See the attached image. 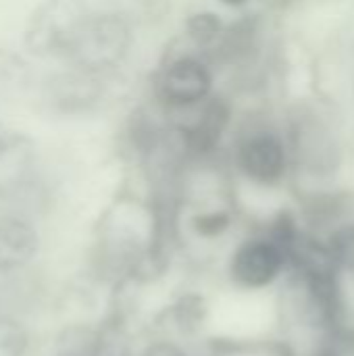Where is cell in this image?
Here are the masks:
<instances>
[{
    "mask_svg": "<svg viewBox=\"0 0 354 356\" xmlns=\"http://www.w3.org/2000/svg\"><path fill=\"white\" fill-rule=\"evenodd\" d=\"M328 252L334 261V265L354 269V223L340 227L328 244Z\"/></svg>",
    "mask_w": 354,
    "mask_h": 356,
    "instance_id": "cell-17",
    "label": "cell"
},
{
    "mask_svg": "<svg viewBox=\"0 0 354 356\" xmlns=\"http://www.w3.org/2000/svg\"><path fill=\"white\" fill-rule=\"evenodd\" d=\"M40 250V234L23 215H0V273H17L33 263Z\"/></svg>",
    "mask_w": 354,
    "mask_h": 356,
    "instance_id": "cell-10",
    "label": "cell"
},
{
    "mask_svg": "<svg viewBox=\"0 0 354 356\" xmlns=\"http://www.w3.org/2000/svg\"><path fill=\"white\" fill-rule=\"evenodd\" d=\"M106 79L75 67L63 69L33 81L38 104L54 117H83L96 111L106 96Z\"/></svg>",
    "mask_w": 354,
    "mask_h": 356,
    "instance_id": "cell-4",
    "label": "cell"
},
{
    "mask_svg": "<svg viewBox=\"0 0 354 356\" xmlns=\"http://www.w3.org/2000/svg\"><path fill=\"white\" fill-rule=\"evenodd\" d=\"M238 171L259 186H277L290 165L286 140L269 127H252L240 134L234 150Z\"/></svg>",
    "mask_w": 354,
    "mask_h": 356,
    "instance_id": "cell-6",
    "label": "cell"
},
{
    "mask_svg": "<svg viewBox=\"0 0 354 356\" xmlns=\"http://www.w3.org/2000/svg\"><path fill=\"white\" fill-rule=\"evenodd\" d=\"M223 6H227V8H242V6H246L248 4V0H219Z\"/></svg>",
    "mask_w": 354,
    "mask_h": 356,
    "instance_id": "cell-19",
    "label": "cell"
},
{
    "mask_svg": "<svg viewBox=\"0 0 354 356\" xmlns=\"http://www.w3.org/2000/svg\"><path fill=\"white\" fill-rule=\"evenodd\" d=\"M4 129H6V127H4V123H2V121H0V134H2V131H4Z\"/></svg>",
    "mask_w": 354,
    "mask_h": 356,
    "instance_id": "cell-21",
    "label": "cell"
},
{
    "mask_svg": "<svg viewBox=\"0 0 354 356\" xmlns=\"http://www.w3.org/2000/svg\"><path fill=\"white\" fill-rule=\"evenodd\" d=\"M140 356H192L179 342H173L169 338L152 340Z\"/></svg>",
    "mask_w": 354,
    "mask_h": 356,
    "instance_id": "cell-18",
    "label": "cell"
},
{
    "mask_svg": "<svg viewBox=\"0 0 354 356\" xmlns=\"http://www.w3.org/2000/svg\"><path fill=\"white\" fill-rule=\"evenodd\" d=\"M232 102L221 94H211L204 102L184 115L171 117L169 127L184 159L202 161L217 152L232 125Z\"/></svg>",
    "mask_w": 354,
    "mask_h": 356,
    "instance_id": "cell-5",
    "label": "cell"
},
{
    "mask_svg": "<svg viewBox=\"0 0 354 356\" xmlns=\"http://www.w3.org/2000/svg\"><path fill=\"white\" fill-rule=\"evenodd\" d=\"M38 171L35 144L23 131L0 134V200H15L27 194Z\"/></svg>",
    "mask_w": 354,
    "mask_h": 356,
    "instance_id": "cell-9",
    "label": "cell"
},
{
    "mask_svg": "<svg viewBox=\"0 0 354 356\" xmlns=\"http://www.w3.org/2000/svg\"><path fill=\"white\" fill-rule=\"evenodd\" d=\"M134 46V23L121 10H90L77 33L65 65L111 77L129 56Z\"/></svg>",
    "mask_w": 354,
    "mask_h": 356,
    "instance_id": "cell-1",
    "label": "cell"
},
{
    "mask_svg": "<svg viewBox=\"0 0 354 356\" xmlns=\"http://www.w3.org/2000/svg\"><path fill=\"white\" fill-rule=\"evenodd\" d=\"M232 213L223 207H204L188 215L186 227L198 240H217L232 227Z\"/></svg>",
    "mask_w": 354,
    "mask_h": 356,
    "instance_id": "cell-14",
    "label": "cell"
},
{
    "mask_svg": "<svg viewBox=\"0 0 354 356\" xmlns=\"http://www.w3.org/2000/svg\"><path fill=\"white\" fill-rule=\"evenodd\" d=\"M288 154L290 161H298L305 167H323L332 165V156L338 154L336 136L323 113L303 111L290 121L288 134Z\"/></svg>",
    "mask_w": 354,
    "mask_h": 356,
    "instance_id": "cell-8",
    "label": "cell"
},
{
    "mask_svg": "<svg viewBox=\"0 0 354 356\" xmlns=\"http://www.w3.org/2000/svg\"><path fill=\"white\" fill-rule=\"evenodd\" d=\"M223 27H225L223 19L213 10H194L184 21V31L190 48L204 56H209V52L219 42Z\"/></svg>",
    "mask_w": 354,
    "mask_h": 356,
    "instance_id": "cell-13",
    "label": "cell"
},
{
    "mask_svg": "<svg viewBox=\"0 0 354 356\" xmlns=\"http://www.w3.org/2000/svg\"><path fill=\"white\" fill-rule=\"evenodd\" d=\"M33 81V69L27 56L10 48H0V104L27 94Z\"/></svg>",
    "mask_w": 354,
    "mask_h": 356,
    "instance_id": "cell-12",
    "label": "cell"
},
{
    "mask_svg": "<svg viewBox=\"0 0 354 356\" xmlns=\"http://www.w3.org/2000/svg\"><path fill=\"white\" fill-rule=\"evenodd\" d=\"M267 2H273L275 6H286V4H290L292 0H267Z\"/></svg>",
    "mask_w": 354,
    "mask_h": 356,
    "instance_id": "cell-20",
    "label": "cell"
},
{
    "mask_svg": "<svg viewBox=\"0 0 354 356\" xmlns=\"http://www.w3.org/2000/svg\"><path fill=\"white\" fill-rule=\"evenodd\" d=\"M286 265L282 246L271 238H252L242 242L230 259V280L246 290L267 288L277 280Z\"/></svg>",
    "mask_w": 354,
    "mask_h": 356,
    "instance_id": "cell-7",
    "label": "cell"
},
{
    "mask_svg": "<svg viewBox=\"0 0 354 356\" xmlns=\"http://www.w3.org/2000/svg\"><path fill=\"white\" fill-rule=\"evenodd\" d=\"M31 334L27 325L6 313H0V356H27Z\"/></svg>",
    "mask_w": 354,
    "mask_h": 356,
    "instance_id": "cell-15",
    "label": "cell"
},
{
    "mask_svg": "<svg viewBox=\"0 0 354 356\" xmlns=\"http://www.w3.org/2000/svg\"><path fill=\"white\" fill-rule=\"evenodd\" d=\"M90 10L88 0L38 2L23 27L25 54L44 63H65Z\"/></svg>",
    "mask_w": 354,
    "mask_h": 356,
    "instance_id": "cell-2",
    "label": "cell"
},
{
    "mask_svg": "<svg viewBox=\"0 0 354 356\" xmlns=\"http://www.w3.org/2000/svg\"><path fill=\"white\" fill-rule=\"evenodd\" d=\"M259 31H261V23L257 15H244L234 23H225L219 42L215 44V48L209 52L207 58L211 60V65L213 60L225 65L242 63L255 52L259 42Z\"/></svg>",
    "mask_w": 354,
    "mask_h": 356,
    "instance_id": "cell-11",
    "label": "cell"
},
{
    "mask_svg": "<svg viewBox=\"0 0 354 356\" xmlns=\"http://www.w3.org/2000/svg\"><path fill=\"white\" fill-rule=\"evenodd\" d=\"M167 317L179 334L192 336L204 319V302L196 294H186L179 300H175Z\"/></svg>",
    "mask_w": 354,
    "mask_h": 356,
    "instance_id": "cell-16",
    "label": "cell"
},
{
    "mask_svg": "<svg viewBox=\"0 0 354 356\" xmlns=\"http://www.w3.org/2000/svg\"><path fill=\"white\" fill-rule=\"evenodd\" d=\"M211 60L188 48L165 58L152 77V96L167 117H177L198 106L213 94Z\"/></svg>",
    "mask_w": 354,
    "mask_h": 356,
    "instance_id": "cell-3",
    "label": "cell"
}]
</instances>
